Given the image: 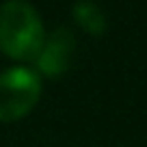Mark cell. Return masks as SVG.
Instances as JSON below:
<instances>
[{"instance_id":"3","label":"cell","mask_w":147,"mask_h":147,"mask_svg":"<svg viewBox=\"0 0 147 147\" xmlns=\"http://www.w3.org/2000/svg\"><path fill=\"white\" fill-rule=\"evenodd\" d=\"M74 48H76V39L67 28H56L48 39H43V46L39 54L35 56L37 69L50 78H56L63 71H67L69 63L74 56Z\"/></svg>"},{"instance_id":"1","label":"cell","mask_w":147,"mask_h":147,"mask_svg":"<svg viewBox=\"0 0 147 147\" xmlns=\"http://www.w3.org/2000/svg\"><path fill=\"white\" fill-rule=\"evenodd\" d=\"M46 39L41 18L26 0L0 7V50L15 61H35Z\"/></svg>"},{"instance_id":"4","label":"cell","mask_w":147,"mask_h":147,"mask_svg":"<svg viewBox=\"0 0 147 147\" xmlns=\"http://www.w3.org/2000/svg\"><path fill=\"white\" fill-rule=\"evenodd\" d=\"M74 20L84 32L93 37H100L106 32V15L91 0H78L74 5Z\"/></svg>"},{"instance_id":"2","label":"cell","mask_w":147,"mask_h":147,"mask_svg":"<svg viewBox=\"0 0 147 147\" xmlns=\"http://www.w3.org/2000/svg\"><path fill=\"white\" fill-rule=\"evenodd\" d=\"M41 97V76L30 67H11L0 74V123L26 117Z\"/></svg>"}]
</instances>
